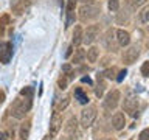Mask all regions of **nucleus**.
Returning <instances> with one entry per match:
<instances>
[{
  "label": "nucleus",
  "instance_id": "412c9836",
  "mask_svg": "<svg viewBox=\"0 0 149 140\" xmlns=\"http://www.w3.org/2000/svg\"><path fill=\"white\" fill-rule=\"evenodd\" d=\"M104 87H106V84L104 83H100V81H98V86H96V89H95V93H96V97H102V93H104Z\"/></svg>",
  "mask_w": 149,
  "mask_h": 140
},
{
  "label": "nucleus",
  "instance_id": "a878e982",
  "mask_svg": "<svg viewBox=\"0 0 149 140\" xmlns=\"http://www.w3.org/2000/svg\"><path fill=\"white\" fill-rule=\"evenodd\" d=\"M141 75L143 76H149V61H146V62H143V65H141Z\"/></svg>",
  "mask_w": 149,
  "mask_h": 140
},
{
  "label": "nucleus",
  "instance_id": "f03ea898",
  "mask_svg": "<svg viewBox=\"0 0 149 140\" xmlns=\"http://www.w3.org/2000/svg\"><path fill=\"white\" fill-rule=\"evenodd\" d=\"M101 13V8L98 5H82L79 8V20L81 22H90L93 19H96Z\"/></svg>",
  "mask_w": 149,
  "mask_h": 140
},
{
  "label": "nucleus",
  "instance_id": "4468645a",
  "mask_svg": "<svg viewBox=\"0 0 149 140\" xmlns=\"http://www.w3.org/2000/svg\"><path fill=\"white\" fill-rule=\"evenodd\" d=\"M138 19L141 22V25L149 27V5H144L141 8V11L138 13Z\"/></svg>",
  "mask_w": 149,
  "mask_h": 140
},
{
  "label": "nucleus",
  "instance_id": "393cba45",
  "mask_svg": "<svg viewBox=\"0 0 149 140\" xmlns=\"http://www.w3.org/2000/svg\"><path fill=\"white\" fill-rule=\"evenodd\" d=\"M115 73H116V70H115V69H107L102 75H104L106 78H109V79H115Z\"/></svg>",
  "mask_w": 149,
  "mask_h": 140
},
{
  "label": "nucleus",
  "instance_id": "c9c22d12",
  "mask_svg": "<svg viewBox=\"0 0 149 140\" xmlns=\"http://www.w3.org/2000/svg\"><path fill=\"white\" fill-rule=\"evenodd\" d=\"M0 140H6V137H5V135H3L2 132H0Z\"/></svg>",
  "mask_w": 149,
  "mask_h": 140
},
{
  "label": "nucleus",
  "instance_id": "ddd939ff",
  "mask_svg": "<svg viewBox=\"0 0 149 140\" xmlns=\"http://www.w3.org/2000/svg\"><path fill=\"white\" fill-rule=\"evenodd\" d=\"M82 37H84L82 28L79 27V25H76V27H74V30H73V39H72L73 45H76V47L81 45V44H82Z\"/></svg>",
  "mask_w": 149,
  "mask_h": 140
},
{
  "label": "nucleus",
  "instance_id": "cd10ccee",
  "mask_svg": "<svg viewBox=\"0 0 149 140\" xmlns=\"http://www.w3.org/2000/svg\"><path fill=\"white\" fill-rule=\"evenodd\" d=\"M67 104H68V98H64L62 101H59V104H58V111L65 109V107H67Z\"/></svg>",
  "mask_w": 149,
  "mask_h": 140
},
{
  "label": "nucleus",
  "instance_id": "4be33fe9",
  "mask_svg": "<svg viewBox=\"0 0 149 140\" xmlns=\"http://www.w3.org/2000/svg\"><path fill=\"white\" fill-rule=\"evenodd\" d=\"M20 95L22 97H25V98H33V87H25V89H22L20 90Z\"/></svg>",
  "mask_w": 149,
  "mask_h": 140
},
{
  "label": "nucleus",
  "instance_id": "dca6fc26",
  "mask_svg": "<svg viewBox=\"0 0 149 140\" xmlns=\"http://www.w3.org/2000/svg\"><path fill=\"white\" fill-rule=\"evenodd\" d=\"M30 129H31V121L26 120L25 123L20 126V132H19V137L20 140H28V135H30Z\"/></svg>",
  "mask_w": 149,
  "mask_h": 140
},
{
  "label": "nucleus",
  "instance_id": "72a5a7b5",
  "mask_svg": "<svg viewBox=\"0 0 149 140\" xmlns=\"http://www.w3.org/2000/svg\"><path fill=\"white\" fill-rule=\"evenodd\" d=\"M59 140H73V139L70 137V135H64V137H61Z\"/></svg>",
  "mask_w": 149,
  "mask_h": 140
},
{
  "label": "nucleus",
  "instance_id": "e433bc0d",
  "mask_svg": "<svg viewBox=\"0 0 149 140\" xmlns=\"http://www.w3.org/2000/svg\"><path fill=\"white\" fill-rule=\"evenodd\" d=\"M102 140H112V139H102Z\"/></svg>",
  "mask_w": 149,
  "mask_h": 140
},
{
  "label": "nucleus",
  "instance_id": "f8f14e48",
  "mask_svg": "<svg viewBox=\"0 0 149 140\" xmlns=\"http://www.w3.org/2000/svg\"><path fill=\"white\" fill-rule=\"evenodd\" d=\"M76 2L78 0H68L67 2V25L65 27H70L72 22L74 20V8H76Z\"/></svg>",
  "mask_w": 149,
  "mask_h": 140
},
{
  "label": "nucleus",
  "instance_id": "bb28decb",
  "mask_svg": "<svg viewBox=\"0 0 149 140\" xmlns=\"http://www.w3.org/2000/svg\"><path fill=\"white\" fill-rule=\"evenodd\" d=\"M138 140H149V129H143L138 135Z\"/></svg>",
  "mask_w": 149,
  "mask_h": 140
},
{
  "label": "nucleus",
  "instance_id": "7ed1b4c3",
  "mask_svg": "<svg viewBox=\"0 0 149 140\" xmlns=\"http://www.w3.org/2000/svg\"><path fill=\"white\" fill-rule=\"evenodd\" d=\"M96 115H98V112H96L95 106H87L86 109H82V112H81V126L86 128V129L90 128V126L95 123Z\"/></svg>",
  "mask_w": 149,
  "mask_h": 140
},
{
  "label": "nucleus",
  "instance_id": "c756f323",
  "mask_svg": "<svg viewBox=\"0 0 149 140\" xmlns=\"http://www.w3.org/2000/svg\"><path fill=\"white\" fill-rule=\"evenodd\" d=\"M9 22V16H3L2 19H0V27H5V23Z\"/></svg>",
  "mask_w": 149,
  "mask_h": 140
},
{
  "label": "nucleus",
  "instance_id": "7c9ffc66",
  "mask_svg": "<svg viewBox=\"0 0 149 140\" xmlns=\"http://www.w3.org/2000/svg\"><path fill=\"white\" fill-rule=\"evenodd\" d=\"M126 76V70H121L118 73V76H116V81H123V78Z\"/></svg>",
  "mask_w": 149,
  "mask_h": 140
},
{
  "label": "nucleus",
  "instance_id": "2eb2a0df",
  "mask_svg": "<svg viewBox=\"0 0 149 140\" xmlns=\"http://www.w3.org/2000/svg\"><path fill=\"white\" fill-rule=\"evenodd\" d=\"M98 56H100V48L98 47H90L87 51H86V58L88 59V62H96Z\"/></svg>",
  "mask_w": 149,
  "mask_h": 140
},
{
  "label": "nucleus",
  "instance_id": "6e6552de",
  "mask_svg": "<svg viewBox=\"0 0 149 140\" xmlns=\"http://www.w3.org/2000/svg\"><path fill=\"white\" fill-rule=\"evenodd\" d=\"M13 58V44L11 42H5L0 50V62L2 64H9Z\"/></svg>",
  "mask_w": 149,
  "mask_h": 140
},
{
  "label": "nucleus",
  "instance_id": "1a4fd4ad",
  "mask_svg": "<svg viewBox=\"0 0 149 140\" xmlns=\"http://www.w3.org/2000/svg\"><path fill=\"white\" fill-rule=\"evenodd\" d=\"M123 109L130 115H135V112L138 109V100L135 97H129L124 100V104H123Z\"/></svg>",
  "mask_w": 149,
  "mask_h": 140
},
{
  "label": "nucleus",
  "instance_id": "aec40b11",
  "mask_svg": "<svg viewBox=\"0 0 149 140\" xmlns=\"http://www.w3.org/2000/svg\"><path fill=\"white\" fill-rule=\"evenodd\" d=\"M107 6H109L110 11H118V8H120V0H109V2H107Z\"/></svg>",
  "mask_w": 149,
  "mask_h": 140
},
{
  "label": "nucleus",
  "instance_id": "2f4dec72",
  "mask_svg": "<svg viewBox=\"0 0 149 140\" xmlns=\"http://www.w3.org/2000/svg\"><path fill=\"white\" fill-rule=\"evenodd\" d=\"M84 5H95V0H81Z\"/></svg>",
  "mask_w": 149,
  "mask_h": 140
},
{
  "label": "nucleus",
  "instance_id": "5701e85b",
  "mask_svg": "<svg viewBox=\"0 0 149 140\" xmlns=\"http://www.w3.org/2000/svg\"><path fill=\"white\" fill-rule=\"evenodd\" d=\"M67 84H68V79H67V78H65L64 75H62V76L59 78V81H58V86H59V89H62V90H64V89H67Z\"/></svg>",
  "mask_w": 149,
  "mask_h": 140
},
{
  "label": "nucleus",
  "instance_id": "f704fd0d",
  "mask_svg": "<svg viewBox=\"0 0 149 140\" xmlns=\"http://www.w3.org/2000/svg\"><path fill=\"white\" fill-rule=\"evenodd\" d=\"M70 55H72V47H70V48L67 50V53H65V56H67V58H68V56H70Z\"/></svg>",
  "mask_w": 149,
  "mask_h": 140
},
{
  "label": "nucleus",
  "instance_id": "0eeeda50",
  "mask_svg": "<svg viewBox=\"0 0 149 140\" xmlns=\"http://www.w3.org/2000/svg\"><path fill=\"white\" fill-rule=\"evenodd\" d=\"M61 128H62V117L59 115V112H54L50 120V135L51 137H56L59 134Z\"/></svg>",
  "mask_w": 149,
  "mask_h": 140
},
{
  "label": "nucleus",
  "instance_id": "a211bd4d",
  "mask_svg": "<svg viewBox=\"0 0 149 140\" xmlns=\"http://www.w3.org/2000/svg\"><path fill=\"white\" fill-rule=\"evenodd\" d=\"M84 59H86V51H84L82 48H78L76 51H74V55L72 56V62L73 64H81Z\"/></svg>",
  "mask_w": 149,
  "mask_h": 140
},
{
  "label": "nucleus",
  "instance_id": "20e7f679",
  "mask_svg": "<svg viewBox=\"0 0 149 140\" xmlns=\"http://www.w3.org/2000/svg\"><path fill=\"white\" fill-rule=\"evenodd\" d=\"M120 98H121L120 90H116V89L110 90L106 95V98H104V107H106V109H109V111L116 109V106L120 104Z\"/></svg>",
  "mask_w": 149,
  "mask_h": 140
},
{
  "label": "nucleus",
  "instance_id": "9d476101",
  "mask_svg": "<svg viewBox=\"0 0 149 140\" xmlns=\"http://www.w3.org/2000/svg\"><path fill=\"white\" fill-rule=\"evenodd\" d=\"M126 125V117L123 112H115L113 117H112V126H113V129L116 131H121L124 128Z\"/></svg>",
  "mask_w": 149,
  "mask_h": 140
},
{
  "label": "nucleus",
  "instance_id": "4c0bfd02",
  "mask_svg": "<svg viewBox=\"0 0 149 140\" xmlns=\"http://www.w3.org/2000/svg\"><path fill=\"white\" fill-rule=\"evenodd\" d=\"M22 2H28V0H22Z\"/></svg>",
  "mask_w": 149,
  "mask_h": 140
},
{
  "label": "nucleus",
  "instance_id": "9b49d317",
  "mask_svg": "<svg viewBox=\"0 0 149 140\" xmlns=\"http://www.w3.org/2000/svg\"><path fill=\"white\" fill-rule=\"evenodd\" d=\"M116 42H118V45L121 47H127L130 44V34H129V31H126V30H116Z\"/></svg>",
  "mask_w": 149,
  "mask_h": 140
},
{
  "label": "nucleus",
  "instance_id": "473e14b6",
  "mask_svg": "<svg viewBox=\"0 0 149 140\" xmlns=\"http://www.w3.org/2000/svg\"><path fill=\"white\" fill-rule=\"evenodd\" d=\"M5 97H6V95H5V92L0 90V104H2V103L5 101Z\"/></svg>",
  "mask_w": 149,
  "mask_h": 140
},
{
  "label": "nucleus",
  "instance_id": "f257e3e1",
  "mask_svg": "<svg viewBox=\"0 0 149 140\" xmlns=\"http://www.w3.org/2000/svg\"><path fill=\"white\" fill-rule=\"evenodd\" d=\"M31 109V100L30 98H17L16 101L11 104V115L14 117V118H17V120H22V118H25V115L28 114V111Z\"/></svg>",
  "mask_w": 149,
  "mask_h": 140
},
{
  "label": "nucleus",
  "instance_id": "39448f33",
  "mask_svg": "<svg viewBox=\"0 0 149 140\" xmlns=\"http://www.w3.org/2000/svg\"><path fill=\"white\" fill-rule=\"evenodd\" d=\"M100 36V27L98 25H88L87 30L84 31V37H82V42L87 45H92L93 42L98 39Z\"/></svg>",
  "mask_w": 149,
  "mask_h": 140
},
{
  "label": "nucleus",
  "instance_id": "423d86ee",
  "mask_svg": "<svg viewBox=\"0 0 149 140\" xmlns=\"http://www.w3.org/2000/svg\"><path fill=\"white\" fill-rule=\"evenodd\" d=\"M138 56H140V48L137 45H130L127 47V48L124 50V53H123V61H124V64H134L135 61L138 59Z\"/></svg>",
  "mask_w": 149,
  "mask_h": 140
},
{
  "label": "nucleus",
  "instance_id": "f3484780",
  "mask_svg": "<svg viewBox=\"0 0 149 140\" xmlns=\"http://www.w3.org/2000/svg\"><path fill=\"white\" fill-rule=\"evenodd\" d=\"M65 131H67L68 134H76L78 132V121L74 117H70L67 125H65Z\"/></svg>",
  "mask_w": 149,
  "mask_h": 140
},
{
  "label": "nucleus",
  "instance_id": "c85d7f7f",
  "mask_svg": "<svg viewBox=\"0 0 149 140\" xmlns=\"http://www.w3.org/2000/svg\"><path fill=\"white\" fill-rule=\"evenodd\" d=\"M62 72H64V73H68V75H72V65H70V64H65L64 67H62Z\"/></svg>",
  "mask_w": 149,
  "mask_h": 140
},
{
  "label": "nucleus",
  "instance_id": "6ab92c4d",
  "mask_svg": "<svg viewBox=\"0 0 149 140\" xmlns=\"http://www.w3.org/2000/svg\"><path fill=\"white\" fill-rule=\"evenodd\" d=\"M74 95H76L78 101L81 103V104H87V103H88V97L81 90V89H76V90H74Z\"/></svg>",
  "mask_w": 149,
  "mask_h": 140
},
{
  "label": "nucleus",
  "instance_id": "b1692460",
  "mask_svg": "<svg viewBox=\"0 0 149 140\" xmlns=\"http://www.w3.org/2000/svg\"><path fill=\"white\" fill-rule=\"evenodd\" d=\"M144 3H146V0H129V5L134 9L138 8V6H141V5H144Z\"/></svg>",
  "mask_w": 149,
  "mask_h": 140
}]
</instances>
